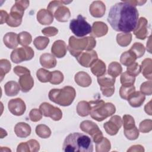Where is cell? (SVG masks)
Masks as SVG:
<instances>
[{
  "label": "cell",
  "mask_w": 152,
  "mask_h": 152,
  "mask_svg": "<svg viewBox=\"0 0 152 152\" xmlns=\"http://www.w3.org/2000/svg\"><path fill=\"white\" fill-rule=\"evenodd\" d=\"M138 16L136 7L124 1L111 7L107 20L115 31L130 33L135 28Z\"/></svg>",
  "instance_id": "obj_1"
},
{
  "label": "cell",
  "mask_w": 152,
  "mask_h": 152,
  "mask_svg": "<svg viewBox=\"0 0 152 152\" xmlns=\"http://www.w3.org/2000/svg\"><path fill=\"white\" fill-rule=\"evenodd\" d=\"M63 151L65 152H92L93 144L91 138L82 133L69 134L65 139Z\"/></svg>",
  "instance_id": "obj_2"
},
{
  "label": "cell",
  "mask_w": 152,
  "mask_h": 152,
  "mask_svg": "<svg viewBox=\"0 0 152 152\" xmlns=\"http://www.w3.org/2000/svg\"><path fill=\"white\" fill-rule=\"evenodd\" d=\"M90 113L94 120L101 122L113 115L116 112V107L112 103H105L103 100H92L88 102Z\"/></svg>",
  "instance_id": "obj_3"
},
{
  "label": "cell",
  "mask_w": 152,
  "mask_h": 152,
  "mask_svg": "<svg viewBox=\"0 0 152 152\" xmlns=\"http://www.w3.org/2000/svg\"><path fill=\"white\" fill-rule=\"evenodd\" d=\"M76 96V91L71 86H65L62 88H53L48 94L50 101L62 106H68L73 102Z\"/></svg>",
  "instance_id": "obj_4"
},
{
  "label": "cell",
  "mask_w": 152,
  "mask_h": 152,
  "mask_svg": "<svg viewBox=\"0 0 152 152\" xmlns=\"http://www.w3.org/2000/svg\"><path fill=\"white\" fill-rule=\"evenodd\" d=\"M96 40L93 36L77 38L72 36L69 39L68 49L71 55L78 56L83 50H91L96 46Z\"/></svg>",
  "instance_id": "obj_5"
},
{
  "label": "cell",
  "mask_w": 152,
  "mask_h": 152,
  "mask_svg": "<svg viewBox=\"0 0 152 152\" xmlns=\"http://www.w3.org/2000/svg\"><path fill=\"white\" fill-rule=\"evenodd\" d=\"M28 5V1H15V4L11 8L10 13L7 21V25L12 27H17L20 26L24 10Z\"/></svg>",
  "instance_id": "obj_6"
},
{
  "label": "cell",
  "mask_w": 152,
  "mask_h": 152,
  "mask_svg": "<svg viewBox=\"0 0 152 152\" xmlns=\"http://www.w3.org/2000/svg\"><path fill=\"white\" fill-rule=\"evenodd\" d=\"M47 10L59 22H66L71 17L69 8L64 6L62 1H52L50 2L47 7Z\"/></svg>",
  "instance_id": "obj_7"
},
{
  "label": "cell",
  "mask_w": 152,
  "mask_h": 152,
  "mask_svg": "<svg viewBox=\"0 0 152 152\" xmlns=\"http://www.w3.org/2000/svg\"><path fill=\"white\" fill-rule=\"evenodd\" d=\"M69 28L77 37H84L91 32V26L81 14L77 18H73L69 23Z\"/></svg>",
  "instance_id": "obj_8"
},
{
  "label": "cell",
  "mask_w": 152,
  "mask_h": 152,
  "mask_svg": "<svg viewBox=\"0 0 152 152\" xmlns=\"http://www.w3.org/2000/svg\"><path fill=\"white\" fill-rule=\"evenodd\" d=\"M34 55V50L31 47L23 46L14 49L11 53L10 58L14 63L19 64L24 61L31 60Z\"/></svg>",
  "instance_id": "obj_9"
},
{
  "label": "cell",
  "mask_w": 152,
  "mask_h": 152,
  "mask_svg": "<svg viewBox=\"0 0 152 152\" xmlns=\"http://www.w3.org/2000/svg\"><path fill=\"white\" fill-rule=\"evenodd\" d=\"M80 128L83 132L91 136L93 141L95 144L101 141L104 137L102 132L100 130L97 125L91 121L86 120L81 122Z\"/></svg>",
  "instance_id": "obj_10"
},
{
  "label": "cell",
  "mask_w": 152,
  "mask_h": 152,
  "mask_svg": "<svg viewBox=\"0 0 152 152\" xmlns=\"http://www.w3.org/2000/svg\"><path fill=\"white\" fill-rule=\"evenodd\" d=\"M97 82L100 87L102 94L106 97H111L115 92V78L109 75L104 74L97 77Z\"/></svg>",
  "instance_id": "obj_11"
},
{
  "label": "cell",
  "mask_w": 152,
  "mask_h": 152,
  "mask_svg": "<svg viewBox=\"0 0 152 152\" xmlns=\"http://www.w3.org/2000/svg\"><path fill=\"white\" fill-rule=\"evenodd\" d=\"M39 109L43 116L50 117L53 121H59L62 117V112L59 107L53 106L47 102L42 103L39 106Z\"/></svg>",
  "instance_id": "obj_12"
},
{
  "label": "cell",
  "mask_w": 152,
  "mask_h": 152,
  "mask_svg": "<svg viewBox=\"0 0 152 152\" xmlns=\"http://www.w3.org/2000/svg\"><path fill=\"white\" fill-rule=\"evenodd\" d=\"M78 62L84 67H90L97 59L98 56L94 50H86L75 58Z\"/></svg>",
  "instance_id": "obj_13"
},
{
  "label": "cell",
  "mask_w": 152,
  "mask_h": 152,
  "mask_svg": "<svg viewBox=\"0 0 152 152\" xmlns=\"http://www.w3.org/2000/svg\"><path fill=\"white\" fill-rule=\"evenodd\" d=\"M122 125V119L118 115L113 116L109 121L103 124L105 131L109 135H115Z\"/></svg>",
  "instance_id": "obj_14"
},
{
  "label": "cell",
  "mask_w": 152,
  "mask_h": 152,
  "mask_svg": "<svg viewBox=\"0 0 152 152\" xmlns=\"http://www.w3.org/2000/svg\"><path fill=\"white\" fill-rule=\"evenodd\" d=\"M8 108L12 115L21 116L26 111V106L24 102L21 99L16 98L11 99L8 102Z\"/></svg>",
  "instance_id": "obj_15"
},
{
  "label": "cell",
  "mask_w": 152,
  "mask_h": 152,
  "mask_svg": "<svg viewBox=\"0 0 152 152\" xmlns=\"http://www.w3.org/2000/svg\"><path fill=\"white\" fill-rule=\"evenodd\" d=\"M133 33L137 39L144 40L148 34V21L144 17L138 19L137 24L133 30Z\"/></svg>",
  "instance_id": "obj_16"
},
{
  "label": "cell",
  "mask_w": 152,
  "mask_h": 152,
  "mask_svg": "<svg viewBox=\"0 0 152 152\" xmlns=\"http://www.w3.org/2000/svg\"><path fill=\"white\" fill-rule=\"evenodd\" d=\"M18 84L23 92L27 93L34 86V80L30 72L24 74L19 76Z\"/></svg>",
  "instance_id": "obj_17"
},
{
  "label": "cell",
  "mask_w": 152,
  "mask_h": 152,
  "mask_svg": "<svg viewBox=\"0 0 152 152\" xmlns=\"http://www.w3.org/2000/svg\"><path fill=\"white\" fill-rule=\"evenodd\" d=\"M67 47L65 42L62 40H58L54 42L51 48V52L56 58H61L65 56Z\"/></svg>",
  "instance_id": "obj_18"
},
{
  "label": "cell",
  "mask_w": 152,
  "mask_h": 152,
  "mask_svg": "<svg viewBox=\"0 0 152 152\" xmlns=\"http://www.w3.org/2000/svg\"><path fill=\"white\" fill-rule=\"evenodd\" d=\"M89 11L93 17L96 18L102 17L106 11V6L102 1H95L90 5Z\"/></svg>",
  "instance_id": "obj_19"
},
{
  "label": "cell",
  "mask_w": 152,
  "mask_h": 152,
  "mask_svg": "<svg viewBox=\"0 0 152 152\" xmlns=\"http://www.w3.org/2000/svg\"><path fill=\"white\" fill-rule=\"evenodd\" d=\"M91 28V35L97 37H102L106 35L108 31L107 26L102 21L94 22Z\"/></svg>",
  "instance_id": "obj_20"
},
{
  "label": "cell",
  "mask_w": 152,
  "mask_h": 152,
  "mask_svg": "<svg viewBox=\"0 0 152 152\" xmlns=\"http://www.w3.org/2000/svg\"><path fill=\"white\" fill-rule=\"evenodd\" d=\"M145 96L141 91H134L127 99L129 104L133 107H140L144 102Z\"/></svg>",
  "instance_id": "obj_21"
},
{
  "label": "cell",
  "mask_w": 152,
  "mask_h": 152,
  "mask_svg": "<svg viewBox=\"0 0 152 152\" xmlns=\"http://www.w3.org/2000/svg\"><path fill=\"white\" fill-rule=\"evenodd\" d=\"M14 132L19 138H26L31 134V127L26 122H18L14 126Z\"/></svg>",
  "instance_id": "obj_22"
},
{
  "label": "cell",
  "mask_w": 152,
  "mask_h": 152,
  "mask_svg": "<svg viewBox=\"0 0 152 152\" xmlns=\"http://www.w3.org/2000/svg\"><path fill=\"white\" fill-rule=\"evenodd\" d=\"M37 20L42 25H49L53 21V15L46 9H41L37 13Z\"/></svg>",
  "instance_id": "obj_23"
},
{
  "label": "cell",
  "mask_w": 152,
  "mask_h": 152,
  "mask_svg": "<svg viewBox=\"0 0 152 152\" xmlns=\"http://www.w3.org/2000/svg\"><path fill=\"white\" fill-rule=\"evenodd\" d=\"M75 82L79 86L83 87H87L91 84V78L86 72L80 71L75 75Z\"/></svg>",
  "instance_id": "obj_24"
},
{
  "label": "cell",
  "mask_w": 152,
  "mask_h": 152,
  "mask_svg": "<svg viewBox=\"0 0 152 152\" xmlns=\"http://www.w3.org/2000/svg\"><path fill=\"white\" fill-rule=\"evenodd\" d=\"M39 61L41 65L46 68H52L56 65V58L52 54L49 53H45L41 55Z\"/></svg>",
  "instance_id": "obj_25"
},
{
  "label": "cell",
  "mask_w": 152,
  "mask_h": 152,
  "mask_svg": "<svg viewBox=\"0 0 152 152\" xmlns=\"http://www.w3.org/2000/svg\"><path fill=\"white\" fill-rule=\"evenodd\" d=\"M4 45L10 49H15L18 45V34L14 32L6 33L3 38Z\"/></svg>",
  "instance_id": "obj_26"
},
{
  "label": "cell",
  "mask_w": 152,
  "mask_h": 152,
  "mask_svg": "<svg viewBox=\"0 0 152 152\" xmlns=\"http://www.w3.org/2000/svg\"><path fill=\"white\" fill-rule=\"evenodd\" d=\"M141 71L143 76L147 80L152 79V60L150 58L145 59L141 63Z\"/></svg>",
  "instance_id": "obj_27"
},
{
  "label": "cell",
  "mask_w": 152,
  "mask_h": 152,
  "mask_svg": "<svg viewBox=\"0 0 152 152\" xmlns=\"http://www.w3.org/2000/svg\"><path fill=\"white\" fill-rule=\"evenodd\" d=\"M19 84L14 81H8L4 86L5 93L7 96H15L20 90Z\"/></svg>",
  "instance_id": "obj_28"
},
{
  "label": "cell",
  "mask_w": 152,
  "mask_h": 152,
  "mask_svg": "<svg viewBox=\"0 0 152 152\" xmlns=\"http://www.w3.org/2000/svg\"><path fill=\"white\" fill-rule=\"evenodd\" d=\"M106 64L100 59H97L91 66V72L97 77L103 75L106 72Z\"/></svg>",
  "instance_id": "obj_29"
},
{
  "label": "cell",
  "mask_w": 152,
  "mask_h": 152,
  "mask_svg": "<svg viewBox=\"0 0 152 152\" xmlns=\"http://www.w3.org/2000/svg\"><path fill=\"white\" fill-rule=\"evenodd\" d=\"M137 59L135 55L129 50L122 53L120 57V62L124 65L128 66L135 62Z\"/></svg>",
  "instance_id": "obj_30"
},
{
  "label": "cell",
  "mask_w": 152,
  "mask_h": 152,
  "mask_svg": "<svg viewBox=\"0 0 152 152\" xmlns=\"http://www.w3.org/2000/svg\"><path fill=\"white\" fill-rule=\"evenodd\" d=\"M132 40V34L130 33H121L116 36V42L122 47L128 46Z\"/></svg>",
  "instance_id": "obj_31"
},
{
  "label": "cell",
  "mask_w": 152,
  "mask_h": 152,
  "mask_svg": "<svg viewBox=\"0 0 152 152\" xmlns=\"http://www.w3.org/2000/svg\"><path fill=\"white\" fill-rule=\"evenodd\" d=\"M122 71L121 64L118 62H112L108 66L107 74L113 78L119 76Z\"/></svg>",
  "instance_id": "obj_32"
},
{
  "label": "cell",
  "mask_w": 152,
  "mask_h": 152,
  "mask_svg": "<svg viewBox=\"0 0 152 152\" xmlns=\"http://www.w3.org/2000/svg\"><path fill=\"white\" fill-rule=\"evenodd\" d=\"M90 104L86 101H80L77 106V114L82 117L87 116L90 113Z\"/></svg>",
  "instance_id": "obj_33"
},
{
  "label": "cell",
  "mask_w": 152,
  "mask_h": 152,
  "mask_svg": "<svg viewBox=\"0 0 152 152\" xmlns=\"http://www.w3.org/2000/svg\"><path fill=\"white\" fill-rule=\"evenodd\" d=\"M35 131L37 135L42 138H48L51 135V130L47 125L44 124L37 125Z\"/></svg>",
  "instance_id": "obj_34"
},
{
  "label": "cell",
  "mask_w": 152,
  "mask_h": 152,
  "mask_svg": "<svg viewBox=\"0 0 152 152\" xmlns=\"http://www.w3.org/2000/svg\"><path fill=\"white\" fill-rule=\"evenodd\" d=\"M18 43L23 46H27L32 41L31 35L27 31H21L18 34Z\"/></svg>",
  "instance_id": "obj_35"
},
{
  "label": "cell",
  "mask_w": 152,
  "mask_h": 152,
  "mask_svg": "<svg viewBox=\"0 0 152 152\" xmlns=\"http://www.w3.org/2000/svg\"><path fill=\"white\" fill-rule=\"evenodd\" d=\"M49 43V39L47 37L38 36L36 37L33 41V44L36 48L42 50L45 49Z\"/></svg>",
  "instance_id": "obj_36"
},
{
  "label": "cell",
  "mask_w": 152,
  "mask_h": 152,
  "mask_svg": "<svg viewBox=\"0 0 152 152\" xmlns=\"http://www.w3.org/2000/svg\"><path fill=\"white\" fill-rule=\"evenodd\" d=\"M111 148V144L108 139L103 137L102 140L96 144V151L97 152H107Z\"/></svg>",
  "instance_id": "obj_37"
},
{
  "label": "cell",
  "mask_w": 152,
  "mask_h": 152,
  "mask_svg": "<svg viewBox=\"0 0 152 152\" xmlns=\"http://www.w3.org/2000/svg\"><path fill=\"white\" fill-rule=\"evenodd\" d=\"M11 68V64L10 62L6 59H2L0 60V77L1 81L3 80L5 74L8 73Z\"/></svg>",
  "instance_id": "obj_38"
},
{
  "label": "cell",
  "mask_w": 152,
  "mask_h": 152,
  "mask_svg": "<svg viewBox=\"0 0 152 152\" xmlns=\"http://www.w3.org/2000/svg\"><path fill=\"white\" fill-rule=\"evenodd\" d=\"M36 76L41 83L49 82L51 78V72L43 68H40L37 71Z\"/></svg>",
  "instance_id": "obj_39"
},
{
  "label": "cell",
  "mask_w": 152,
  "mask_h": 152,
  "mask_svg": "<svg viewBox=\"0 0 152 152\" xmlns=\"http://www.w3.org/2000/svg\"><path fill=\"white\" fill-rule=\"evenodd\" d=\"M129 50L135 55L137 58H139L142 56L145 50L144 46L139 42L134 43Z\"/></svg>",
  "instance_id": "obj_40"
},
{
  "label": "cell",
  "mask_w": 152,
  "mask_h": 152,
  "mask_svg": "<svg viewBox=\"0 0 152 152\" xmlns=\"http://www.w3.org/2000/svg\"><path fill=\"white\" fill-rule=\"evenodd\" d=\"M120 81L122 86H134L135 81V77L128 74L126 72H124L121 75Z\"/></svg>",
  "instance_id": "obj_41"
},
{
  "label": "cell",
  "mask_w": 152,
  "mask_h": 152,
  "mask_svg": "<svg viewBox=\"0 0 152 152\" xmlns=\"http://www.w3.org/2000/svg\"><path fill=\"white\" fill-rule=\"evenodd\" d=\"M135 91V87L134 86H122L119 90V95L124 100H127L129 96Z\"/></svg>",
  "instance_id": "obj_42"
},
{
  "label": "cell",
  "mask_w": 152,
  "mask_h": 152,
  "mask_svg": "<svg viewBox=\"0 0 152 152\" xmlns=\"http://www.w3.org/2000/svg\"><path fill=\"white\" fill-rule=\"evenodd\" d=\"M64 78V75L61 71H54L51 72V78L49 83L54 85L59 84L63 81Z\"/></svg>",
  "instance_id": "obj_43"
},
{
  "label": "cell",
  "mask_w": 152,
  "mask_h": 152,
  "mask_svg": "<svg viewBox=\"0 0 152 152\" xmlns=\"http://www.w3.org/2000/svg\"><path fill=\"white\" fill-rule=\"evenodd\" d=\"M122 124L124 125V130L129 129L135 126L134 119L129 115H125L123 116Z\"/></svg>",
  "instance_id": "obj_44"
},
{
  "label": "cell",
  "mask_w": 152,
  "mask_h": 152,
  "mask_svg": "<svg viewBox=\"0 0 152 152\" xmlns=\"http://www.w3.org/2000/svg\"><path fill=\"white\" fill-rule=\"evenodd\" d=\"M124 133L126 138L129 140H137L140 135L139 130L136 126L129 129L124 130Z\"/></svg>",
  "instance_id": "obj_45"
},
{
  "label": "cell",
  "mask_w": 152,
  "mask_h": 152,
  "mask_svg": "<svg viewBox=\"0 0 152 152\" xmlns=\"http://www.w3.org/2000/svg\"><path fill=\"white\" fill-rule=\"evenodd\" d=\"M126 72L128 74L135 77L141 72V66L138 63L134 62L131 65L127 66Z\"/></svg>",
  "instance_id": "obj_46"
},
{
  "label": "cell",
  "mask_w": 152,
  "mask_h": 152,
  "mask_svg": "<svg viewBox=\"0 0 152 152\" xmlns=\"http://www.w3.org/2000/svg\"><path fill=\"white\" fill-rule=\"evenodd\" d=\"M152 129V121L151 119H145L141 121L139 125V130L142 133H147Z\"/></svg>",
  "instance_id": "obj_47"
},
{
  "label": "cell",
  "mask_w": 152,
  "mask_h": 152,
  "mask_svg": "<svg viewBox=\"0 0 152 152\" xmlns=\"http://www.w3.org/2000/svg\"><path fill=\"white\" fill-rule=\"evenodd\" d=\"M140 91L144 95L150 96L152 94V82L148 81L141 84L140 87Z\"/></svg>",
  "instance_id": "obj_48"
},
{
  "label": "cell",
  "mask_w": 152,
  "mask_h": 152,
  "mask_svg": "<svg viewBox=\"0 0 152 152\" xmlns=\"http://www.w3.org/2000/svg\"><path fill=\"white\" fill-rule=\"evenodd\" d=\"M29 118L32 122H38L42 118V113L40 109H33L29 113Z\"/></svg>",
  "instance_id": "obj_49"
},
{
  "label": "cell",
  "mask_w": 152,
  "mask_h": 152,
  "mask_svg": "<svg viewBox=\"0 0 152 152\" xmlns=\"http://www.w3.org/2000/svg\"><path fill=\"white\" fill-rule=\"evenodd\" d=\"M42 33L46 36H54L58 33V30L55 27H48L42 30Z\"/></svg>",
  "instance_id": "obj_50"
},
{
  "label": "cell",
  "mask_w": 152,
  "mask_h": 152,
  "mask_svg": "<svg viewBox=\"0 0 152 152\" xmlns=\"http://www.w3.org/2000/svg\"><path fill=\"white\" fill-rule=\"evenodd\" d=\"M31 152L38 151L40 150V144L36 140H30L27 141Z\"/></svg>",
  "instance_id": "obj_51"
},
{
  "label": "cell",
  "mask_w": 152,
  "mask_h": 152,
  "mask_svg": "<svg viewBox=\"0 0 152 152\" xmlns=\"http://www.w3.org/2000/svg\"><path fill=\"white\" fill-rule=\"evenodd\" d=\"M13 70H14V72L16 75H17L18 77L24 74L30 72V71L28 69H27L26 67L22 66H16L14 68Z\"/></svg>",
  "instance_id": "obj_52"
},
{
  "label": "cell",
  "mask_w": 152,
  "mask_h": 152,
  "mask_svg": "<svg viewBox=\"0 0 152 152\" xmlns=\"http://www.w3.org/2000/svg\"><path fill=\"white\" fill-rule=\"evenodd\" d=\"M17 152H20V151L29 152V151H30L29 145L27 143V141L24 142H21L20 144H19L17 146Z\"/></svg>",
  "instance_id": "obj_53"
},
{
  "label": "cell",
  "mask_w": 152,
  "mask_h": 152,
  "mask_svg": "<svg viewBox=\"0 0 152 152\" xmlns=\"http://www.w3.org/2000/svg\"><path fill=\"white\" fill-rule=\"evenodd\" d=\"M127 151H140L143 152L144 151V147L141 145H134L130 147L129 149H128Z\"/></svg>",
  "instance_id": "obj_54"
},
{
  "label": "cell",
  "mask_w": 152,
  "mask_h": 152,
  "mask_svg": "<svg viewBox=\"0 0 152 152\" xmlns=\"http://www.w3.org/2000/svg\"><path fill=\"white\" fill-rule=\"evenodd\" d=\"M0 14H1V24H4V23H7V21L8 18V15H9L7 12L4 10H1Z\"/></svg>",
  "instance_id": "obj_55"
},
{
  "label": "cell",
  "mask_w": 152,
  "mask_h": 152,
  "mask_svg": "<svg viewBox=\"0 0 152 152\" xmlns=\"http://www.w3.org/2000/svg\"><path fill=\"white\" fill-rule=\"evenodd\" d=\"M126 1L134 7L137 5H142L146 2V1Z\"/></svg>",
  "instance_id": "obj_56"
},
{
  "label": "cell",
  "mask_w": 152,
  "mask_h": 152,
  "mask_svg": "<svg viewBox=\"0 0 152 152\" xmlns=\"http://www.w3.org/2000/svg\"><path fill=\"white\" fill-rule=\"evenodd\" d=\"M151 101H150L147 104H145L144 107V110L145 112L149 115H151Z\"/></svg>",
  "instance_id": "obj_57"
}]
</instances>
